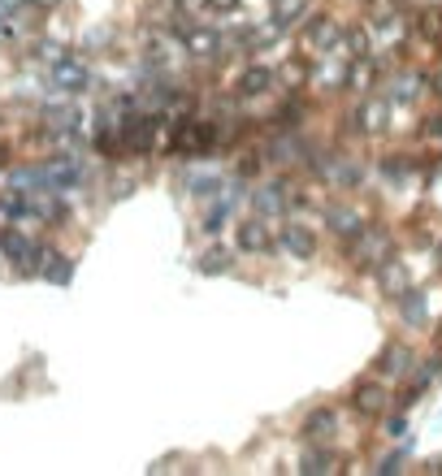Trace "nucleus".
I'll return each instance as SVG.
<instances>
[{"instance_id": "f257e3e1", "label": "nucleus", "mask_w": 442, "mask_h": 476, "mask_svg": "<svg viewBox=\"0 0 442 476\" xmlns=\"http://www.w3.org/2000/svg\"><path fill=\"white\" fill-rule=\"evenodd\" d=\"M395 256V238L386 225H364L360 234L347 243V260H351V269H360V273H373L378 264Z\"/></svg>"}, {"instance_id": "f03ea898", "label": "nucleus", "mask_w": 442, "mask_h": 476, "mask_svg": "<svg viewBox=\"0 0 442 476\" xmlns=\"http://www.w3.org/2000/svg\"><path fill=\"white\" fill-rule=\"evenodd\" d=\"M118 135H121V152L148 157L157 148V135H161V118H152V113H126L118 121Z\"/></svg>"}, {"instance_id": "7ed1b4c3", "label": "nucleus", "mask_w": 442, "mask_h": 476, "mask_svg": "<svg viewBox=\"0 0 442 476\" xmlns=\"http://www.w3.org/2000/svg\"><path fill=\"white\" fill-rule=\"evenodd\" d=\"M342 31H347V26H342L334 14H312L308 26H303V48L317 52V57H339Z\"/></svg>"}, {"instance_id": "20e7f679", "label": "nucleus", "mask_w": 442, "mask_h": 476, "mask_svg": "<svg viewBox=\"0 0 442 476\" xmlns=\"http://www.w3.org/2000/svg\"><path fill=\"white\" fill-rule=\"evenodd\" d=\"M351 412L360 420H382L390 412V395H386L382 377H364L351 386Z\"/></svg>"}, {"instance_id": "39448f33", "label": "nucleus", "mask_w": 442, "mask_h": 476, "mask_svg": "<svg viewBox=\"0 0 442 476\" xmlns=\"http://www.w3.org/2000/svg\"><path fill=\"white\" fill-rule=\"evenodd\" d=\"M53 87L65 91V96H82V91L91 87V70H87V61L74 57V52L57 57L53 61Z\"/></svg>"}, {"instance_id": "423d86ee", "label": "nucleus", "mask_w": 442, "mask_h": 476, "mask_svg": "<svg viewBox=\"0 0 442 476\" xmlns=\"http://www.w3.org/2000/svg\"><path fill=\"white\" fill-rule=\"evenodd\" d=\"M235 247L243 256H269L274 252V230L264 217H247L235 225Z\"/></svg>"}, {"instance_id": "0eeeda50", "label": "nucleus", "mask_w": 442, "mask_h": 476, "mask_svg": "<svg viewBox=\"0 0 442 476\" xmlns=\"http://www.w3.org/2000/svg\"><path fill=\"white\" fill-rule=\"evenodd\" d=\"M412 368H417V356H412L408 342H386L382 351H378V359H373V373L382 381H399V377H408Z\"/></svg>"}, {"instance_id": "6e6552de", "label": "nucleus", "mask_w": 442, "mask_h": 476, "mask_svg": "<svg viewBox=\"0 0 442 476\" xmlns=\"http://www.w3.org/2000/svg\"><path fill=\"white\" fill-rule=\"evenodd\" d=\"M364 225H369L364 213H360V208H351V204H330V208H325V230L339 238V243H351Z\"/></svg>"}, {"instance_id": "1a4fd4ad", "label": "nucleus", "mask_w": 442, "mask_h": 476, "mask_svg": "<svg viewBox=\"0 0 442 476\" xmlns=\"http://www.w3.org/2000/svg\"><path fill=\"white\" fill-rule=\"evenodd\" d=\"M278 243H282V252H286L291 260H312L317 256V234H312L308 225H300V221H286Z\"/></svg>"}, {"instance_id": "9d476101", "label": "nucleus", "mask_w": 442, "mask_h": 476, "mask_svg": "<svg viewBox=\"0 0 442 476\" xmlns=\"http://www.w3.org/2000/svg\"><path fill=\"white\" fill-rule=\"evenodd\" d=\"M31 247H35V238L26 234V230H18V221L0 225V260H9L14 269H22L26 256H31Z\"/></svg>"}, {"instance_id": "9b49d317", "label": "nucleus", "mask_w": 442, "mask_h": 476, "mask_svg": "<svg viewBox=\"0 0 442 476\" xmlns=\"http://www.w3.org/2000/svg\"><path fill=\"white\" fill-rule=\"evenodd\" d=\"M278 87V70L274 65H247L239 79H235V91H239L243 100H256L264 96V91H274Z\"/></svg>"}, {"instance_id": "f8f14e48", "label": "nucleus", "mask_w": 442, "mask_h": 476, "mask_svg": "<svg viewBox=\"0 0 442 476\" xmlns=\"http://www.w3.org/2000/svg\"><path fill=\"white\" fill-rule=\"evenodd\" d=\"M373 278H378V290H382L386 299H399L403 290H408V286H412V273H408V264H403V260H386V264H378V269H373Z\"/></svg>"}, {"instance_id": "ddd939ff", "label": "nucleus", "mask_w": 442, "mask_h": 476, "mask_svg": "<svg viewBox=\"0 0 442 476\" xmlns=\"http://www.w3.org/2000/svg\"><path fill=\"white\" fill-rule=\"evenodd\" d=\"M395 303H399V320L408 329H425V325H429V295H425V290L408 286Z\"/></svg>"}, {"instance_id": "4468645a", "label": "nucleus", "mask_w": 442, "mask_h": 476, "mask_svg": "<svg viewBox=\"0 0 442 476\" xmlns=\"http://www.w3.org/2000/svg\"><path fill=\"white\" fill-rule=\"evenodd\" d=\"M300 472L303 476H325V472H339V451L330 442H308V451L300 459Z\"/></svg>"}, {"instance_id": "2eb2a0df", "label": "nucleus", "mask_w": 442, "mask_h": 476, "mask_svg": "<svg viewBox=\"0 0 442 476\" xmlns=\"http://www.w3.org/2000/svg\"><path fill=\"white\" fill-rule=\"evenodd\" d=\"M300 433H303V442H334V433H339V412H334V407L308 412Z\"/></svg>"}, {"instance_id": "dca6fc26", "label": "nucleus", "mask_w": 442, "mask_h": 476, "mask_svg": "<svg viewBox=\"0 0 442 476\" xmlns=\"http://www.w3.org/2000/svg\"><path fill=\"white\" fill-rule=\"evenodd\" d=\"M386 118H390V100H364L360 113H356L351 121H356L360 135L373 139V135H386Z\"/></svg>"}, {"instance_id": "f3484780", "label": "nucleus", "mask_w": 442, "mask_h": 476, "mask_svg": "<svg viewBox=\"0 0 442 476\" xmlns=\"http://www.w3.org/2000/svg\"><path fill=\"white\" fill-rule=\"evenodd\" d=\"M178 40L187 43V52L200 61H213L221 57V40L213 35V31H200V26H178Z\"/></svg>"}, {"instance_id": "a211bd4d", "label": "nucleus", "mask_w": 442, "mask_h": 476, "mask_svg": "<svg viewBox=\"0 0 442 476\" xmlns=\"http://www.w3.org/2000/svg\"><path fill=\"white\" fill-rule=\"evenodd\" d=\"M0 217H9V221H31V191L9 182V186L0 191Z\"/></svg>"}, {"instance_id": "6ab92c4d", "label": "nucleus", "mask_w": 442, "mask_h": 476, "mask_svg": "<svg viewBox=\"0 0 442 476\" xmlns=\"http://www.w3.org/2000/svg\"><path fill=\"white\" fill-rule=\"evenodd\" d=\"M252 204H256V213H261V217H269V213H282V208H286V182L274 178L269 186H261V191L252 195Z\"/></svg>"}, {"instance_id": "aec40b11", "label": "nucleus", "mask_w": 442, "mask_h": 476, "mask_svg": "<svg viewBox=\"0 0 442 476\" xmlns=\"http://www.w3.org/2000/svg\"><path fill=\"white\" fill-rule=\"evenodd\" d=\"M230 264H235V252H226V247H208V252L196 256V273L217 278V273H230Z\"/></svg>"}, {"instance_id": "412c9836", "label": "nucleus", "mask_w": 442, "mask_h": 476, "mask_svg": "<svg viewBox=\"0 0 442 476\" xmlns=\"http://www.w3.org/2000/svg\"><path fill=\"white\" fill-rule=\"evenodd\" d=\"M40 278L53 281V286H70V281H74V256H65V252L53 247V256H48V264H43Z\"/></svg>"}, {"instance_id": "4be33fe9", "label": "nucleus", "mask_w": 442, "mask_h": 476, "mask_svg": "<svg viewBox=\"0 0 442 476\" xmlns=\"http://www.w3.org/2000/svg\"><path fill=\"white\" fill-rule=\"evenodd\" d=\"M373 52V35H369V26H347L342 31V52L339 57L356 61V57H369Z\"/></svg>"}, {"instance_id": "5701e85b", "label": "nucleus", "mask_w": 442, "mask_h": 476, "mask_svg": "<svg viewBox=\"0 0 442 476\" xmlns=\"http://www.w3.org/2000/svg\"><path fill=\"white\" fill-rule=\"evenodd\" d=\"M303 14H308V0H269V18L278 22L282 31H286V26H295Z\"/></svg>"}, {"instance_id": "b1692460", "label": "nucleus", "mask_w": 442, "mask_h": 476, "mask_svg": "<svg viewBox=\"0 0 442 476\" xmlns=\"http://www.w3.org/2000/svg\"><path fill=\"white\" fill-rule=\"evenodd\" d=\"M421 87H425V74H399V79L390 82V104H412V100L421 96Z\"/></svg>"}, {"instance_id": "393cba45", "label": "nucleus", "mask_w": 442, "mask_h": 476, "mask_svg": "<svg viewBox=\"0 0 442 476\" xmlns=\"http://www.w3.org/2000/svg\"><path fill=\"white\" fill-rule=\"evenodd\" d=\"M373 87V65H369V57H356L351 65H347V91H369Z\"/></svg>"}, {"instance_id": "a878e982", "label": "nucleus", "mask_w": 442, "mask_h": 476, "mask_svg": "<svg viewBox=\"0 0 442 476\" xmlns=\"http://www.w3.org/2000/svg\"><path fill=\"white\" fill-rule=\"evenodd\" d=\"M226 217H230V199H208V213L200 217V230L204 234H217L226 225Z\"/></svg>"}, {"instance_id": "bb28decb", "label": "nucleus", "mask_w": 442, "mask_h": 476, "mask_svg": "<svg viewBox=\"0 0 442 476\" xmlns=\"http://www.w3.org/2000/svg\"><path fill=\"white\" fill-rule=\"evenodd\" d=\"M438 377H442V351L434 347V356L421 359V368H417V386H425V390H429Z\"/></svg>"}, {"instance_id": "cd10ccee", "label": "nucleus", "mask_w": 442, "mask_h": 476, "mask_svg": "<svg viewBox=\"0 0 442 476\" xmlns=\"http://www.w3.org/2000/svg\"><path fill=\"white\" fill-rule=\"evenodd\" d=\"M308 74H312V70H308V61H286V65L278 70V82H286V87H303Z\"/></svg>"}, {"instance_id": "c85d7f7f", "label": "nucleus", "mask_w": 442, "mask_h": 476, "mask_svg": "<svg viewBox=\"0 0 442 476\" xmlns=\"http://www.w3.org/2000/svg\"><path fill=\"white\" fill-rule=\"evenodd\" d=\"M412 169H417V160H408L403 152H395V157L382 160V174H386V178H408Z\"/></svg>"}, {"instance_id": "c756f323", "label": "nucleus", "mask_w": 442, "mask_h": 476, "mask_svg": "<svg viewBox=\"0 0 442 476\" xmlns=\"http://www.w3.org/2000/svg\"><path fill=\"white\" fill-rule=\"evenodd\" d=\"M421 395H425V386L408 381V386L399 390V398H395V407H399V412H408V407H417V403H421Z\"/></svg>"}, {"instance_id": "7c9ffc66", "label": "nucleus", "mask_w": 442, "mask_h": 476, "mask_svg": "<svg viewBox=\"0 0 442 476\" xmlns=\"http://www.w3.org/2000/svg\"><path fill=\"white\" fill-rule=\"evenodd\" d=\"M217 191H221L217 178H196V182H191V195H196V199H217Z\"/></svg>"}, {"instance_id": "2f4dec72", "label": "nucleus", "mask_w": 442, "mask_h": 476, "mask_svg": "<svg viewBox=\"0 0 442 476\" xmlns=\"http://www.w3.org/2000/svg\"><path fill=\"white\" fill-rule=\"evenodd\" d=\"M174 9H178V18H200L208 0H174Z\"/></svg>"}, {"instance_id": "473e14b6", "label": "nucleus", "mask_w": 442, "mask_h": 476, "mask_svg": "<svg viewBox=\"0 0 442 476\" xmlns=\"http://www.w3.org/2000/svg\"><path fill=\"white\" fill-rule=\"evenodd\" d=\"M35 57H40V61H57V57H65V48L53 43V40H40V43H35Z\"/></svg>"}, {"instance_id": "72a5a7b5", "label": "nucleus", "mask_w": 442, "mask_h": 476, "mask_svg": "<svg viewBox=\"0 0 442 476\" xmlns=\"http://www.w3.org/2000/svg\"><path fill=\"white\" fill-rule=\"evenodd\" d=\"M403 459H408V451H399V455H386L382 463H378V472H382V476H395V472H399Z\"/></svg>"}, {"instance_id": "f704fd0d", "label": "nucleus", "mask_w": 442, "mask_h": 476, "mask_svg": "<svg viewBox=\"0 0 442 476\" xmlns=\"http://www.w3.org/2000/svg\"><path fill=\"white\" fill-rule=\"evenodd\" d=\"M252 174H261V157H256V152H247L239 165V178H252Z\"/></svg>"}, {"instance_id": "c9c22d12", "label": "nucleus", "mask_w": 442, "mask_h": 476, "mask_svg": "<svg viewBox=\"0 0 442 476\" xmlns=\"http://www.w3.org/2000/svg\"><path fill=\"white\" fill-rule=\"evenodd\" d=\"M403 433H408V416L399 412V416L386 420V437H403Z\"/></svg>"}, {"instance_id": "e433bc0d", "label": "nucleus", "mask_w": 442, "mask_h": 476, "mask_svg": "<svg viewBox=\"0 0 442 476\" xmlns=\"http://www.w3.org/2000/svg\"><path fill=\"white\" fill-rule=\"evenodd\" d=\"M425 135H429L434 143H442V113H434V118L425 121Z\"/></svg>"}, {"instance_id": "4c0bfd02", "label": "nucleus", "mask_w": 442, "mask_h": 476, "mask_svg": "<svg viewBox=\"0 0 442 476\" xmlns=\"http://www.w3.org/2000/svg\"><path fill=\"white\" fill-rule=\"evenodd\" d=\"M239 5H243V0H208V9H213V14H235Z\"/></svg>"}, {"instance_id": "58836bf2", "label": "nucleus", "mask_w": 442, "mask_h": 476, "mask_svg": "<svg viewBox=\"0 0 442 476\" xmlns=\"http://www.w3.org/2000/svg\"><path fill=\"white\" fill-rule=\"evenodd\" d=\"M35 14H53V9H61V0H26Z\"/></svg>"}, {"instance_id": "ea45409f", "label": "nucleus", "mask_w": 442, "mask_h": 476, "mask_svg": "<svg viewBox=\"0 0 442 476\" xmlns=\"http://www.w3.org/2000/svg\"><path fill=\"white\" fill-rule=\"evenodd\" d=\"M429 91L442 100V70H438V74H429Z\"/></svg>"}, {"instance_id": "a19ab883", "label": "nucleus", "mask_w": 442, "mask_h": 476, "mask_svg": "<svg viewBox=\"0 0 442 476\" xmlns=\"http://www.w3.org/2000/svg\"><path fill=\"white\" fill-rule=\"evenodd\" d=\"M434 347H438V351H442V325H438V334H434Z\"/></svg>"}, {"instance_id": "79ce46f5", "label": "nucleus", "mask_w": 442, "mask_h": 476, "mask_svg": "<svg viewBox=\"0 0 442 476\" xmlns=\"http://www.w3.org/2000/svg\"><path fill=\"white\" fill-rule=\"evenodd\" d=\"M438 256H442V243H438Z\"/></svg>"}, {"instance_id": "37998d69", "label": "nucleus", "mask_w": 442, "mask_h": 476, "mask_svg": "<svg viewBox=\"0 0 442 476\" xmlns=\"http://www.w3.org/2000/svg\"><path fill=\"white\" fill-rule=\"evenodd\" d=\"M0 121H5V118H0Z\"/></svg>"}]
</instances>
